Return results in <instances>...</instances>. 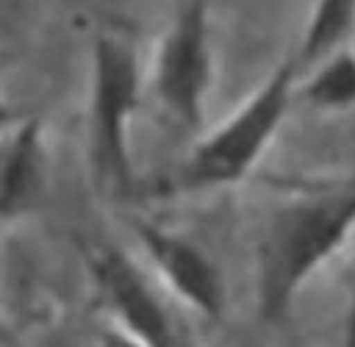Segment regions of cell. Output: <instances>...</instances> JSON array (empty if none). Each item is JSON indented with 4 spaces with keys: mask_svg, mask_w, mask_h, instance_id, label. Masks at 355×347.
I'll return each instance as SVG.
<instances>
[{
    "mask_svg": "<svg viewBox=\"0 0 355 347\" xmlns=\"http://www.w3.org/2000/svg\"><path fill=\"white\" fill-rule=\"evenodd\" d=\"M355 225V183L294 200L275 211L261 244V305L277 316L302 278L324 261Z\"/></svg>",
    "mask_w": 355,
    "mask_h": 347,
    "instance_id": "cell-1",
    "label": "cell"
},
{
    "mask_svg": "<svg viewBox=\"0 0 355 347\" xmlns=\"http://www.w3.org/2000/svg\"><path fill=\"white\" fill-rule=\"evenodd\" d=\"M297 75L294 56L283 58L275 72L255 89V94L211 136H205L186 164L189 186H219L236 183L244 178L263 147L272 142L288 100L291 83Z\"/></svg>",
    "mask_w": 355,
    "mask_h": 347,
    "instance_id": "cell-2",
    "label": "cell"
},
{
    "mask_svg": "<svg viewBox=\"0 0 355 347\" xmlns=\"http://www.w3.org/2000/svg\"><path fill=\"white\" fill-rule=\"evenodd\" d=\"M139 103V64L128 42L100 33L92 50V144L97 172L128 183V119Z\"/></svg>",
    "mask_w": 355,
    "mask_h": 347,
    "instance_id": "cell-3",
    "label": "cell"
},
{
    "mask_svg": "<svg viewBox=\"0 0 355 347\" xmlns=\"http://www.w3.org/2000/svg\"><path fill=\"white\" fill-rule=\"evenodd\" d=\"M208 0H186L172 17L155 56V92L164 108L189 130L205 119L211 86V14Z\"/></svg>",
    "mask_w": 355,
    "mask_h": 347,
    "instance_id": "cell-4",
    "label": "cell"
},
{
    "mask_svg": "<svg viewBox=\"0 0 355 347\" xmlns=\"http://www.w3.org/2000/svg\"><path fill=\"white\" fill-rule=\"evenodd\" d=\"M141 239L150 247L153 258L161 264L164 275L169 278V283L200 311L205 314H219L222 308V286L219 278L214 272V266L208 264V258L189 242L169 236L158 228H147L141 225Z\"/></svg>",
    "mask_w": 355,
    "mask_h": 347,
    "instance_id": "cell-5",
    "label": "cell"
},
{
    "mask_svg": "<svg viewBox=\"0 0 355 347\" xmlns=\"http://www.w3.org/2000/svg\"><path fill=\"white\" fill-rule=\"evenodd\" d=\"M97 275L105 283L108 294L114 297L116 308L122 311L125 322L147 347H175L164 311L158 308V303L153 300V294L147 291V286L139 280L136 269L125 258H119L116 253L103 255L97 264Z\"/></svg>",
    "mask_w": 355,
    "mask_h": 347,
    "instance_id": "cell-6",
    "label": "cell"
},
{
    "mask_svg": "<svg viewBox=\"0 0 355 347\" xmlns=\"http://www.w3.org/2000/svg\"><path fill=\"white\" fill-rule=\"evenodd\" d=\"M42 189V139L39 125L25 122L0 169V214H17L25 211Z\"/></svg>",
    "mask_w": 355,
    "mask_h": 347,
    "instance_id": "cell-7",
    "label": "cell"
},
{
    "mask_svg": "<svg viewBox=\"0 0 355 347\" xmlns=\"http://www.w3.org/2000/svg\"><path fill=\"white\" fill-rule=\"evenodd\" d=\"M355 31V0H316L294 53L297 69L341 50Z\"/></svg>",
    "mask_w": 355,
    "mask_h": 347,
    "instance_id": "cell-8",
    "label": "cell"
},
{
    "mask_svg": "<svg viewBox=\"0 0 355 347\" xmlns=\"http://www.w3.org/2000/svg\"><path fill=\"white\" fill-rule=\"evenodd\" d=\"M313 67L316 69L311 81L302 86V94L308 103L327 111L355 105V53L341 47L319 58Z\"/></svg>",
    "mask_w": 355,
    "mask_h": 347,
    "instance_id": "cell-9",
    "label": "cell"
},
{
    "mask_svg": "<svg viewBox=\"0 0 355 347\" xmlns=\"http://www.w3.org/2000/svg\"><path fill=\"white\" fill-rule=\"evenodd\" d=\"M103 341H105V347H144L141 339H130V336H122V333H105Z\"/></svg>",
    "mask_w": 355,
    "mask_h": 347,
    "instance_id": "cell-10",
    "label": "cell"
},
{
    "mask_svg": "<svg viewBox=\"0 0 355 347\" xmlns=\"http://www.w3.org/2000/svg\"><path fill=\"white\" fill-rule=\"evenodd\" d=\"M8 122H11V114H8V108H3V105H0V130H3Z\"/></svg>",
    "mask_w": 355,
    "mask_h": 347,
    "instance_id": "cell-11",
    "label": "cell"
},
{
    "mask_svg": "<svg viewBox=\"0 0 355 347\" xmlns=\"http://www.w3.org/2000/svg\"><path fill=\"white\" fill-rule=\"evenodd\" d=\"M347 347H355V314H352V322H349V336H347Z\"/></svg>",
    "mask_w": 355,
    "mask_h": 347,
    "instance_id": "cell-12",
    "label": "cell"
}]
</instances>
